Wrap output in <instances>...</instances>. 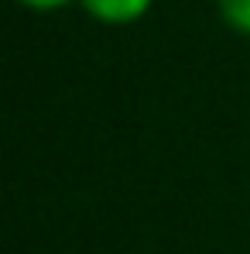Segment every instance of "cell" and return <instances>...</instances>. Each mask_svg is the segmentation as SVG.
I'll use <instances>...</instances> for the list:
<instances>
[{"label": "cell", "instance_id": "obj_2", "mask_svg": "<svg viewBox=\"0 0 250 254\" xmlns=\"http://www.w3.org/2000/svg\"><path fill=\"white\" fill-rule=\"evenodd\" d=\"M216 10L233 35L250 38V0H216Z\"/></svg>", "mask_w": 250, "mask_h": 254}, {"label": "cell", "instance_id": "obj_3", "mask_svg": "<svg viewBox=\"0 0 250 254\" xmlns=\"http://www.w3.org/2000/svg\"><path fill=\"white\" fill-rule=\"evenodd\" d=\"M17 3L28 7V10H62V7H69L76 0H17Z\"/></svg>", "mask_w": 250, "mask_h": 254}, {"label": "cell", "instance_id": "obj_1", "mask_svg": "<svg viewBox=\"0 0 250 254\" xmlns=\"http://www.w3.org/2000/svg\"><path fill=\"white\" fill-rule=\"evenodd\" d=\"M79 3L93 21L110 24V28H124V24L141 21L154 0H79Z\"/></svg>", "mask_w": 250, "mask_h": 254}]
</instances>
